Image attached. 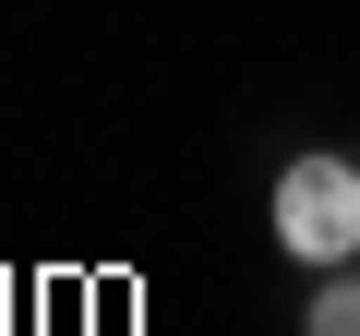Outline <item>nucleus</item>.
<instances>
[{"instance_id": "1", "label": "nucleus", "mask_w": 360, "mask_h": 336, "mask_svg": "<svg viewBox=\"0 0 360 336\" xmlns=\"http://www.w3.org/2000/svg\"><path fill=\"white\" fill-rule=\"evenodd\" d=\"M276 240H288V264H360V156H336V144H312V156H288L276 168Z\"/></svg>"}, {"instance_id": "2", "label": "nucleus", "mask_w": 360, "mask_h": 336, "mask_svg": "<svg viewBox=\"0 0 360 336\" xmlns=\"http://www.w3.org/2000/svg\"><path fill=\"white\" fill-rule=\"evenodd\" d=\"M300 336H360V264H324V276H312Z\"/></svg>"}]
</instances>
